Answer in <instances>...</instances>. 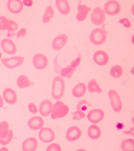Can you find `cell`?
I'll use <instances>...</instances> for the list:
<instances>
[{"mask_svg": "<svg viewBox=\"0 0 134 151\" xmlns=\"http://www.w3.org/2000/svg\"><path fill=\"white\" fill-rule=\"evenodd\" d=\"M65 81L61 76H56L53 80L52 95L54 99L59 100L63 97L65 90Z\"/></svg>", "mask_w": 134, "mask_h": 151, "instance_id": "1", "label": "cell"}, {"mask_svg": "<svg viewBox=\"0 0 134 151\" xmlns=\"http://www.w3.org/2000/svg\"><path fill=\"white\" fill-rule=\"evenodd\" d=\"M68 106L65 105L61 101H57L53 106L51 112V118L56 119L65 117L69 112Z\"/></svg>", "mask_w": 134, "mask_h": 151, "instance_id": "2", "label": "cell"}, {"mask_svg": "<svg viewBox=\"0 0 134 151\" xmlns=\"http://www.w3.org/2000/svg\"><path fill=\"white\" fill-rule=\"evenodd\" d=\"M107 37V32L103 29L97 28L91 32L89 40L94 45H101L106 41Z\"/></svg>", "mask_w": 134, "mask_h": 151, "instance_id": "3", "label": "cell"}, {"mask_svg": "<svg viewBox=\"0 0 134 151\" xmlns=\"http://www.w3.org/2000/svg\"><path fill=\"white\" fill-rule=\"evenodd\" d=\"M25 58L23 56H14L10 58H3L1 60V62L6 68L13 69L21 66L24 63Z\"/></svg>", "mask_w": 134, "mask_h": 151, "instance_id": "4", "label": "cell"}, {"mask_svg": "<svg viewBox=\"0 0 134 151\" xmlns=\"http://www.w3.org/2000/svg\"><path fill=\"white\" fill-rule=\"evenodd\" d=\"M81 60V57L79 55L78 57L71 63V65L68 66L65 68H62L61 70L60 74L62 77L67 78L70 79L72 78L73 73L76 70V67L80 65Z\"/></svg>", "mask_w": 134, "mask_h": 151, "instance_id": "5", "label": "cell"}, {"mask_svg": "<svg viewBox=\"0 0 134 151\" xmlns=\"http://www.w3.org/2000/svg\"><path fill=\"white\" fill-rule=\"evenodd\" d=\"M108 96L114 111L116 112H120L122 109V103L118 93L115 90L111 89L109 91Z\"/></svg>", "mask_w": 134, "mask_h": 151, "instance_id": "6", "label": "cell"}, {"mask_svg": "<svg viewBox=\"0 0 134 151\" xmlns=\"http://www.w3.org/2000/svg\"><path fill=\"white\" fill-rule=\"evenodd\" d=\"M91 20L94 25L100 26L103 24L106 20L104 10L100 7L94 9L91 14Z\"/></svg>", "mask_w": 134, "mask_h": 151, "instance_id": "7", "label": "cell"}, {"mask_svg": "<svg viewBox=\"0 0 134 151\" xmlns=\"http://www.w3.org/2000/svg\"><path fill=\"white\" fill-rule=\"evenodd\" d=\"M32 63L35 68L38 70L45 69L48 64V57L42 53L35 55L32 59Z\"/></svg>", "mask_w": 134, "mask_h": 151, "instance_id": "8", "label": "cell"}, {"mask_svg": "<svg viewBox=\"0 0 134 151\" xmlns=\"http://www.w3.org/2000/svg\"><path fill=\"white\" fill-rule=\"evenodd\" d=\"M55 137L54 132L49 127H43L39 132V139L43 143H50L54 140Z\"/></svg>", "mask_w": 134, "mask_h": 151, "instance_id": "9", "label": "cell"}, {"mask_svg": "<svg viewBox=\"0 0 134 151\" xmlns=\"http://www.w3.org/2000/svg\"><path fill=\"white\" fill-rule=\"evenodd\" d=\"M120 9V3L115 1H109L104 5L105 13L110 16H114L119 14Z\"/></svg>", "mask_w": 134, "mask_h": 151, "instance_id": "10", "label": "cell"}, {"mask_svg": "<svg viewBox=\"0 0 134 151\" xmlns=\"http://www.w3.org/2000/svg\"><path fill=\"white\" fill-rule=\"evenodd\" d=\"M81 134V129L78 127L73 126L67 130L66 138L69 142H74L80 139Z\"/></svg>", "mask_w": 134, "mask_h": 151, "instance_id": "11", "label": "cell"}, {"mask_svg": "<svg viewBox=\"0 0 134 151\" xmlns=\"http://www.w3.org/2000/svg\"><path fill=\"white\" fill-rule=\"evenodd\" d=\"M1 46L2 50L8 54L14 55L17 51L15 44L10 39H3L1 42Z\"/></svg>", "mask_w": 134, "mask_h": 151, "instance_id": "12", "label": "cell"}, {"mask_svg": "<svg viewBox=\"0 0 134 151\" xmlns=\"http://www.w3.org/2000/svg\"><path fill=\"white\" fill-rule=\"evenodd\" d=\"M93 60L98 65L104 66L108 63L109 56L104 51L98 50L94 54Z\"/></svg>", "mask_w": 134, "mask_h": 151, "instance_id": "13", "label": "cell"}, {"mask_svg": "<svg viewBox=\"0 0 134 151\" xmlns=\"http://www.w3.org/2000/svg\"><path fill=\"white\" fill-rule=\"evenodd\" d=\"M105 114L102 110L95 109L89 112L87 118L89 122L94 124H97L104 119Z\"/></svg>", "mask_w": 134, "mask_h": 151, "instance_id": "14", "label": "cell"}, {"mask_svg": "<svg viewBox=\"0 0 134 151\" xmlns=\"http://www.w3.org/2000/svg\"><path fill=\"white\" fill-rule=\"evenodd\" d=\"M3 98L7 104L14 105L18 100L16 93L14 89L10 88H5L3 92Z\"/></svg>", "mask_w": 134, "mask_h": 151, "instance_id": "15", "label": "cell"}, {"mask_svg": "<svg viewBox=\"0 0 134 151\" xmlns=\"http://www.w3.org/2000/svg\"><path fill=\"white\" fill-rule=\"evenodd\" d=\"M68 37L65 34H61L56 36L52 42V47L55 51L61 50L66 45Z\"/></svg>", "mask_w": 134, "mask_h": 151, "instance_id": "16", "label": "cell"}, {"mask_svg": "<svg viewBox=\"0 0 134 151\" xmlns=\"http://www.w3.org/2000/svg\"><path fill=\"white\" fill-rule=\"evenodd\" d=\"M53 102L49 99H45L41 102L39 107V111L42 116L48 117L52 112Z\"/></svg>", "mask_w": 134, "mask_h": 151, "instance_id": "17", "label": "cell"}, {"mask_svg": "<svg viewBox=\"0 0 134 151\" xmlns=\"http://www.w3.org/2000/svg\"><path fill=\"white\" fill-rule=\"evenodd\" d=\"M7 7L11 13L19 14L23 9V2L20 0H9L7 3Z\"/></svg>", "mask_w": 134, "mask_h": 151, "instance_id": "18", "label": "cell"}, {"mask_svg": "<svg viewBox=\"0 0 134 151\" xmlns=\"http://www.w3.org/2000/svg\"><path fill=\"white\" fill-rule=\"evenodd\" d=\"M81 1H80L77 7V13L76 14V19L79 22H82L85 20L87 17L89 13L92 10V9L88 7L85 5H81Z\"/></svg>", "mask_w": 134, "mask_h": 151, "instance_id": "19", "label": "cell"}, {"mask_svg": "<svg viewBox=\"0 0 134 151\" xmlns=\"http://www.w3.org/2000/svg\"><path fill=\"white\" fill-rule=\"evenodd\" d=\"M38 142L37 139L31 137L27 139L22 144V149L24 151H34L38 147Z\"/></svg>", "mask_w": 134, "mask_h": 151, "instance_id": "20", "label": "cell"}, {"mask_svg": "<svg viewBox=\"0 0 134 151\" xmlns=\"http://www.w3.org/2000/svg\"><path fill=\"white\" fill-rule=\"evenodd\" d=\"M44 120L40 116H34L28 121V126L31 130H38L41 129L44 125Z\"/></svg>", "mask_w": 134, "mask_h": 151, "instance_id": "21", "label": "cell"}, {"mask_svg": "<svg viewBox=\"0 0 134 151\" xmlns=\"http://www.w3.org/2000/svg\"><path fill=\"white\" fill-rule=\"evenodd\" d=\"M56 7L62 14L66 15L69 14L70 7L68 1L66 0H56L55 1Z\"/></svg>", "mask_w": 134, "mask_h": 151, "instance_id": "22", "label": "cell"}, {"mask_svg": "<svg viewBox=\"0 0 134 151\" xmlns=\"http://www.w3.org/2000/svg\"><path fill=\"white\" fill-rule=\"evenodd\" d=\"M86 91V86L83 83L77 84L72 89V94L76 98L82 97Z\"/></svg>", "mask_w": 134, "mask_h": 151, "instance_id": "23", "label": "cell"}, {"mask_svg": "<svg viewBox=\"0 0 134 151\" xmlns=\"http://www.w3.org/2000/svg\"><path fill=\"white\" fill-rule=\"evenodd\" d=\"M88 134L89 137L93 139H97L101 135V130L100 127L96 125L90 126L88 129Z\"/></svg>", "mask_w": 134, "mask_h": 151, "instance_id": "24", "label": "cell"}, {"mask_svg": "<svg viewBox=\"0 0 134 151\" xmlns=\"http://www.w3.org/2000/svg\"><path fill=\"white\" fill-rule=\"evenodd\" d=\"M17 84L19 88H24L29 87L32 85V83L27 76L21 75L17 79Z\"/></svg>", "mask_w": 134, "mask_h": 151, "instance_id": "25", "label": "cell"}, {"mask_svg": "<svg viewBox=\"0 0 134 151\" xmlns=\"http://www.w3.org/2000/svg\"><path fill=\"white\" fill-rule=\"evenodd\" d=\"M87 88L89 91L91 93L94 92L101 93L103 92V90L100 88L99 84L95 79H92L89 82Z\"/></svg>", "mask_w": 134, "mask_h": 151, "instance_id": "26", "label": "cell"}, {"mask_svg": "<svg viewBox=\"0 0 134 151\" xmlns=\"http://www.w3.org/2000/svg\"><path fill=\"white\" fill-rule=\"evenodd\" d=\"M9 124L6 121L0 122V139L6 138L9 134Z\"/></svg>", "mask_w": 134, "mask_h": 151, "instance_id": "27", "label": "cell"}, {"mask_svg": "<svg viewBox=\"0 0 134 151\" xmlns=\"http://www.w3.org/2000/svg\"><path fill=\"white\" fill-rule=\"evenodd\" d=\"M54 10L52 6H49L47 7L42 18L43 23H48L49 22L51 19L54 18Z\"/></svg>", "mask_w": 134, "mask_h": 151, "instance_id": "28", "label": "cell"}, {"mask_svg": "<svg viewBox=\"0 0 134 151\" xmlns=\"http://www.w3.org/2000/svg\"><path fill=\"white\" fill-rule=\"evenodd\" d=\"M123 74V68L120 65L113 66L110 70V75L112 78H120Z\"/></svg>", "mask_w": 134, "mask_h": 151, "instance_id": "29", "label": "cell"}, {"mask_svg": "<svg viewBox=\"0 0 134 151\" xmlns=\"http://www.w3.org/2000/svg\"><path fill=\"white\" fill-rule=\"evenodd\" d=\"M134 141L133 139H127L122 143L121 147L122 150L126 151H134Z\"/></svg>", "mask_w": 134, "mask_h": 151, "instance_id": "30", "label": "cell"}, {"mask_svg": "<svg viewBox=\"0 0 134 151\" xmlns=\"http://www.w3.org/2000/svg\"><path fill=\"white\" fill-rule=\"evenodd\" d=\"M92 106V105L86 100L80 101L76 106V109L78 111H86L89 107Z\"/></svg>", "mask_w": 134, "mask_h": 151, "instance_id": "31", "label": "cell"}, {"mask_svg": "<svg viewBox=\"0 0 134 151\" xmlns=\"http://www.w3.org/2000/svg\"><path fill=\"white\" fill-rule=\"evenodd\" d=\"M9 25V19L5 16H0V30L6 31L8 28Z\"/></svg>", "mask_w": 134, "mask_h": 151, "instance_id": "32", "label": "cell"}, {"mask_svg": "<svg viewBox=\"0 0 134 151\" xmlns=\"http://www.w3.org/2000/svg\"><path fill=\"white\" fill-rule=\"evenodd\" d=\"M14 137V132L11 129H9V134L6 138L2 139H0V145H6L11 142Z\"/></svg>", "mask_w": 134, "mask_h": 151, "instance_id": "33", "label": "cell"}, {"mask_svg": "<svg viewBox=\"0 0 134 151\" xmlns=\"http://www.w3.org/2000/svg\"><path fill=\"white\" fill-rule=\"evenodd\" d=\"M72 114L73 115V119L74 120H80L84 119L86 117V114L85 113L78 110L74 112H72Z\"/></svg>", "mask_w": 134, "mask_h": 151, "instance_id": "34", "label": "cell"}, {"mask_svg": "<svg viewBox=\"0 0 134 151\" xmlns=\"http://www.w3.org/2000/svg\"><path fill=\"white\" fill-rule=\"evenodd\" d=\"M9 26L7 30L9 32H12L17 31L19 28V25L15 22L14 21L12 20L9 19Z\"/></svg>", "mask_w": 134, "mask_h": 151, "instance_id": "35", "label": "cell"}, {"mask_svg": "<svg viewBox=\"0 0 134 151\" xmlns=\"http://www.w3.org/2000/svg\"><path fill=\"white\" fill-rule=\"evenodd\" d=\"M47 151H61L62 148L61 146L56 143H53L50 145L46 149Z\"/></svg>", "mask_w": 134, "mask_h": 151, "instance_id": "36", "label": "cell"}, {"mask_svg": "<svg viewBox=\"0 0 134 151\" xmlns=\"http://www.w3.org/2000/svg\"><path fill=\"white\" fill-rule=\"evenodd\" d=\"M29 111L30 112L33 114H35L38 112V110L37 109V106L35 104L33 103H30L28 106Z\"/></svg>", "mask_w": 134, "mask_h": 151, "instance_id": "37", "label": "cell"}, {"mask_svg": "<svg viewBox=\"0 0 134 151\" xmlns=\"http://www.w3.org/2000/svg\"><path fill=\"white\" fill-rule=\"evenodd\" d=\"M119 23L122 24L125 27L129 28L131 27V23L128 19L124 18L121 19L119 20Z\"/></svg>", "mask_w": 134, "mask_h": 151, "instance_id": "38", "label": "cell"}, {"mask_svg": "<svg viewBox=\"0 0 134 151\" xmlns=\"http://www.w3.org/2000/svg\"><path fill=\"white\" fill-rule=\"evenodd\" d=\"M27 33V29L25 28H22L17 33V39H19L20 37H25Z\"/></svg>", "mask_w": 134, "mask_h": 151, "instance_id": "39", "label": "cell"}, {"mask_svg": "<svg viewBox=\"0 0 134 151\" xmlns=\"http://www.w3.org/2000/svg\"><path fill=\"white\" fill-rule=\"evenodd\" d=\"M23 4H24L25 6H32L33 4V1H23Z\"/></svg>", "mask_w": 134, "mask_h": 151, "instance_id": "40", "label": "cell"}, {"mask_svg": "<svg viewBox=\"0 0 134 151\" xmlns=\"http://www.w3.org/2000/svg\"><path fill=\"white\" fill-rule=\"evenodd\" d=\"M3 105H4V101L1 95H0V108L3 107Z\"/></svg>", "mask_w": 134, "mask_h": 151, "instance_id": "41", "label": "cell"}, {"mask_svg": "<svg viewBox=\"0 0 134 151\" xmlns=\"http://www.w3.org/2000/svg\"><path fill=\"white\" fill-rule=\"evenodd\" d=\"M2 53L0 52V59H1V57H2ZM0 65H1V63H0Z\"/></svg>", "mask_w": 134, "mask_h": 151, "instance_id": "42", "label": "cell"}, {"mask_svg": "<svg viewBox=\"0 0 134 151\" xmlns=\"http://www.w3.org/2000/svg\"><path fill=\"white\" fill-rule=\"evenodd\" d=\"M4 147H3V148H1V150H2V149H4V150H5V149H4ZM5 148H6V150H7V151H8V149L7 148H6V147H5Z\"/></svg>", "mask_w": 134, "mask_h": 151, "instance_id": "43", "label": "cell"}]
</instances>
